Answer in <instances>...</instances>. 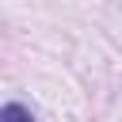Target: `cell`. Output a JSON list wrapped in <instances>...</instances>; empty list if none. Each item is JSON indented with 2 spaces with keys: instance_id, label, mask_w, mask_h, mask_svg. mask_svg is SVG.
Listing matches in <instances>:
<instances>
[{
  "instance_id": "1",
  "label": "cell",
  "mask_w": 122,
  "mask_h": 122,
  "mask_svg": "<svg viewBox=\"0 0 122 122\" xmlns=\"http://www.w3.org/2000/svg\"><path fill=\"white\" fill-rule=\"evenodd\" d=\"M0 122H34V114L23 103H4L0 107Z\"/></svg>"
}]
</instances>
